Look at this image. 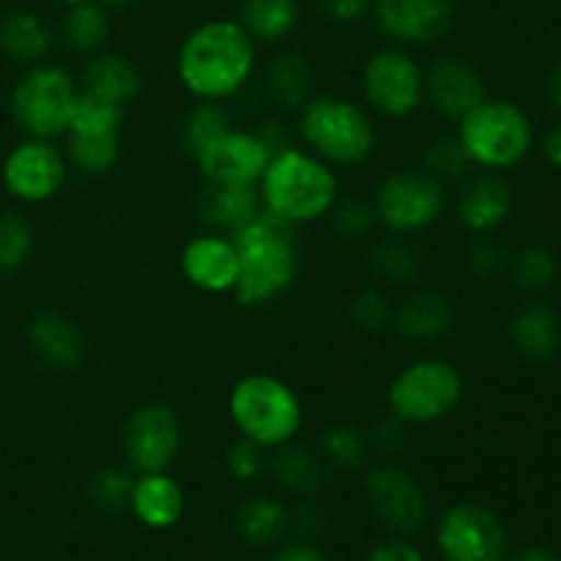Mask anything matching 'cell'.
Instances as JSON below:
<instances>
[{"label":"cell","mask_w":561,"mask_h":561,"mask_svg":"<svg viewBox=\"0 0 561 561\" xmlns=\"http://www.w3.org/2000/svg\"><path fill=\"white\" fill-rule=\"evenodd\" d=\"M485 99V80L466 60L438 58L425 71V102H431V107L444 118H466Z\"/></svg>","instance_id":"obj_18"},{"label":"cell","mask_w":561,"mask_h":561,"mask_svg":"<svg viewBox=\"0 0 561 561\" xmlns=\"http://www.w3.org/2000/svg\"><path fill=\"white\" fill-rule=\"evenodd\" d=\"M36 250V228L20 211H0V274H14Z\"/></svg>","instance_id":"obj_37"},{"label":"cell","mask_w":561,"mask_h":561,"mask_svg":"<svg viewBox=\"0 0 561 561\" xmlns=\"http://www.w3.org/2000/svg\"><path fill=\"white\" fill-rule=\"evenodd\" d=\"M365 493L378 524L394 535H414L425 526L427 496L405 466L381 463L367 471Z\"/></svg>","instance_id":"obj_14"},{"label":"cell","mask_w":561,"mask_h":561,"mask_svg":"<svg viewBox=\"0 0 561 561\" xmlns=\"http://www.w3.org/2000/svg\"><path fill=\"white\" fill-rule=\"evenodd\" d=\"M257 192L263 211L299 228L332 211L340 201V179L332 164L290 142L268 159Z\"/></svg>","instance_id":"obj_3"},{"label":"cell","mask_w":561,"mask_h":561,"mask_svg":"<svg viewBox=\"0 0 561 561\" xmlns=\"http://www.w3.org/2000/svg\"><path fill=\"white\" fill-rule=\"evenodd\" d=\"M96 3H102V5H126V3H131V0H96Z\"/></svg>","instance_id":"obj_53"},{"label":"cell","mask_w":561,"mask_h":561,"mask_svg":"<svg viewBox=\"0 0 561 561\" xmlns=\"http://www.w3.org/2000/svg\"><path fill=\"white\" fill-rule=\"evenodd\" d=\"M230 129H233V121L222 102H197L181 124V151L190 159H197Z\"/></svg>","instance_id":"obj_32"},{"label":"cell","mask_w":561,"mask_h":561,"mask_svg":"<svg viewBox=\"0 0 561 561\" xmlns=\"http://www.w3.org/2000/svg\"><path fill=\"white\" fill-rule=\"evenodd\" d=\"M236 535L250 546H274L290 529V513L272 496H250L233 513Z\"/></svg>","instance_id":"obj_28"},{"label":"cell","mask_w":561,"mask_h":561,"mask_svg":"<svg viewBox=\"0 0 561 561\" xmlns=\"http://www.w3.org/2000/svg\"><path fill=\"white\" fill-rule=\"evenodd\" d=\"M121 126H124V104L80 88L66 135H121Z\"/></svg>","instance_id":"obj_36"},{"label":"cell","mask_w":561,"mask_h":561,"mask_svg":"<svg viewBox=\"0 0 561 561\" xmlns=\"http://www.w3.org/2000/svg\"><path fill=\"white\" fill-rule=\"evenodd\" d=\"M131 485H135V471L121 469V466H104V469L93 471L88 480V499L93 507L104 510V513H121L129 507Z\"/></svg>","instance_id":"obj_39"},{"label":"cell","mask_w":561,"mask_h":561,"mask_svg":"<svg viewBox=\"0 0 561 561\" xmlns=\"http://www.w3.org/2000/svg\"><path fill=\"white\" fill-rule=\"evenodd\" d=\"M290 526H294L301 537H318L327 529V515H323V510L318 507L316 502L307 499V502H301L299 510L290 515Z\"/></svg>","instance_id":"obj_47"},{"label":"cell","mask_w":561,"mask_h":561,"mask_svg":"<svg viewBox=\"0 0 561 561\" xmlns=\"http://www.w3.org/2000/svg\"><path fill=\"white\" fill-rule=\"evenodd\" d=\"M299 135L310 153L332 168H356L376 151V126L362 104L343 96H310L299 113Z\"/></svg>","instance_id":"obj_5"},{"label":"cell","mask_w":561,"mask_h":561,"mask_svg":"<svg viewBox=\"0 0 561 561\" xmlns=\"http://www.w3.org/2000/svg\"><path fill=\"white\" fill-rule=\"evenodd\" d=\"M436 542L447 561H502L507 553L502 520L474 502L455 504L442 515Z\"/></svg>","instance_id":"obj_13"},{"label":"cell","mask_w":561,"mask_h":561,"mask_svg":"<svg viewBox=\"0 0 561 561\" xmlns=\"http://www.w3.org/2000/svg\"><path fill=\"white\" fill-rule=\"evenodd\" d=\"M80 85L75 77L58 64H33L16 80L11 91L9 107L11 118L25 137L55 140L69 131L71 113H75Z\"/></svg>","instance_id":"obj_6"},{"label":"cell","mask_w":561,"mask_h":561,"mask_svg":"<svg viewBox=\"0 0 561 561\" xmlns=\"http://www.w3.org/2000/svg\"><path fill=\"white\" fill-rule=\"evenodd\" d=\"M82 91L96 93V96L126 107L140 96L142 75L126 55L93 53L82 69Z\"/></svg>","instance_id":"obj_24"},{"label":"cell","mask_w":561,"mask_h":561,"mask_svg":"<svg viewBox=\"0 0 561 561\" xmlns=\"http://www.w3.org/2000/svg\"><path fill=\"white\" fill-rule=\"evenodd\" d=\"M299 0H244L239 25L255 44H277L299 25Z\"/></svg>","instance_id":"obj_30"},{"label":"cell","mask_w":561,"mask_h":561,"mask_svg":"<svg viewBox=\"0 0 561 561\" xmlns=\"http://www.w3.org/2000/svg\"><path fill=\"white\" fill-rule=\"evenodd\" d=\"M228 416L241 438H250L268 453L296 442L305 425V405L283 378L252 373L230 389Z\"/></svg>","instance_id":"obj_4"},{"label":"cell","mask_w":561,"mask_h":561,"mask_svg":"<svg viewBox=\"0 0 561 561\" xmlns=\"http://www.w3.org/2000/svg\"><path fill=\"white\" fill-rule=\"evenodd\" d=\"M66 5H80V3H88V0H64Z\"/></svg>","instance_id":"obj_54"},{"label":"cell","mask_w":561,"mask_h":561,"mask_svg":"<svg viewBox=\"0 0 561 561\" xmlns=\"http://www.w3.org/2000/svg\"><path fill=\"white\" fill-rule=\"evenodd\" d=\"M510 211H513V186L493 170L474 175L458 195L460 222L474 236H488L502 228L510 219Z\"/></svg>","instance_id":"obj_19"},{"label":"cell","mask_w":561,"mask_h":561,"mask_svg":"<svg viewBox=\"0 0 561 561\" xmlns=\"http://www.w3.org/2000/svg\"><path fill=\"white\" fill-rule=\"evenodd\" d=\"M367 438H370L373 453L394 455V453H400L405 444H409V425H405V422H400L398 416H392L387 411V416L373 425V431L367 433Z\"/></svg>","instance_id":"obj_45"},{"label":"cell","mask_w":561,"mask_h":561,"mask_svg":"<svg viewBox=\"0 0 561 561\" xmlns=\"http://www.w3.org/2000/svg\"><path fill=\"white\" fill-rule=\"evenodd\" d=\"M513 279L518 288L529 290V294H540L553 285L559 274V261L548 247L531 244L524 247L518 255L513 257Z\"/></svg>","instance_id":"obj_38"},{"label":"cell","mask_w":561,"mask_h":561,"mask_svg":"<svg viewBox=\"0 0 561 561\" xmlns=\"http://www.w3.org/2000/svg\"><path fill=\"white\" fill-rule=\"evenodd\" d=\"M53 47V33L38 14L16 9L0 20V53L22 66L42 64Z\"/></svg>","instance_id":"obj_27"},{"label":"cell","mask_w":561,"mask_h":561,"mask_svg":"<svg viewBox=\"0 0 561 561\" xmlns=\"http://www.w3.org/2000/svg\"><path fill=\"white\" fill-rule=\"evenodd\" d=\"M367 261H370V272L389 285H411L422 274L420 250L400 239V236L378 241Z\"/></svg>","instance_id":"obj_33"},{"label":"cell","mask_w":561,"mask_h":561,"mask_svg":"<svg viewBox=\"0 0 561 561\" xmlns=\"http://www.w3.org/2000/svg\"><path fill=\"white\" fill-rule=\"evenodd\" d=\"M33 356L53 370H75L85 359V340L77 323L58 310H42L27 323Z\"/></svg>","instance_id":"obj_20"},{"label":"cell","mask_w":561,"mask_h":561,"mask_svg":"<svg viewBox=\"0 0 561 561\" xmlns=\"http://www.w3.org/2000/svg\"><path fill=\"white\" fill-rule=\"evenodd\" d=\"M510 343L524 359L548 362L559 351V316L546 305H526L510 321Z\"/></svg>","instance_id":"obj_26"},{"label":"cell","mask_w":561,"mask_h":561,"mask_svg":"<svg viewBox=\"0 0 561 561\" xmlns=\"http://www.w3.org/2000/svg\"><path fill=\"white\" fill-rule=\"evenodd\" d=\"M272 151L263 142V137L247 129L225 131L219 140H214L195 164L201 168L203 179L214 184H255L266 170Z\"/></svg>","instance_id":"obj_16"},{"label":"cell","mask_w":561,"mask_h":561,"mask_svg":"<svg viewBox=\"0 0 561 561\" xmlns=\"http://www.w3.org/2000/svg\"><path fill=\"white\" fill-rule=\"evenodd\" d=\"M239 252L233 296L241 307L272 305L288 294L301 274V247L294 225L261 208L255 219L230 233Z\"/></svg>","instance_id":"obj_2"},{"label":"cell","mask_w":561,"mask_h":561,"mask_svg":"<svg viewBox=\"0 0 561 561\" xmlns=\"http://www.w3.org/2000/svg\"><path fill=\"white\" fill-rule=\"evenodd\" d=\"M129 510L148 529H170L184 515V491L168 471L137 474Z\"/></svg>","instance_id":"obj_23"},{"label":"cell","mask_w":561,"mask_h":561,"mask_svg":"<svg viewBox=\"0 0 561 561\" xmlns=\"http://www.w3.org/2000/svg\"><path fill=\"white\" fill-rule=\"evenodd\" d=\"M272 453L274 455L268 460V469H272L274 482L283 491L301 499H316L321 493L323 482H327V466H323L321 453L294 442L283 444V447L272 449Z\"/></svg>","instance_id":"obj_25"},{"label":"cell","mask_w":561,"mask_h":561,"mask_svg":"<svg viewBox=\"0 0 561 561\" xmlns=\"http://www.w3.org/2000/svg\"><path fill=\"white\" fill-rule=\"evenodd\" d=\"M225 469L236 482H252L266 469V449L257 447L250 438H236L225 453Z\"/></svg>","instance_id":"obj_43"},{"label":"cell","mask_w":561,"mask_h":561,"mask_svg":"<svg viewBox=\"0 0 561 561\" xmlns=\"http://www.w3.org/2000/svg\"><path fill=\"white\" fill-rule=\"evenodd\" d=\"M466 266H469V272L474 274V277L493 279L504 272V266H507V255H504L502 247L493 244V241L477 239L471 241L469 252H466Z\"/></svg>","instance_id":"obj_44"},{"label":"cell","mask_w":561,"mask_h":561,"mask_svg":"<svg viewBox=\"0 0 561 561\" xmlns=\"http://www.w3.org/2000/svg\"><path fill=\"white\" fill-rule=\"evenodd\" d=\"M378 225L394 236H411L436 225L447 211V192L425 170H398L373 195Z\"/></svg>","instance_id":"obj_9"},{"label":"cell","mask_w":561,"mask_h":561,"mask_svg":"<svg viewBox=\"0 0 561 561\" xmlns=\"http://www.w3.org/2000/svg\"><path fill=\"white\" fill-rule=\"evenodd\" d=\"M542 157H546V162L551 168L561 170V124L551 126L546 131V137H542Z\"/></svg>","instance_id":"obj_50"},{"label":"cell","mask_w":561,"mask_h":561,"mask_svg":"<svg viewBox=\"0 0 561 561\" xmlns=\"http://www.w3.org/2000/svg\"><path fill=\"white\" fill-rule=\"evenodd\" d=\"M329 217H332V230L343 241H362L378 225L376 208H373V203L362 201V197L337 201L332 211H329Z\"/></svg>","instance_id":"obj_41"},{"label":"cell","mask_w":561,"mask_h":561,"mask_svg":"<svg viewBox=\"0 0 561 561\" xmlns=\"http://www.w3.org/2000/svg\"><path fill=\"white\" fill-rule=\"evenodd\" d=\"M370 438L362 427L348 425V422H337V425L327 427L321 436V458L323 463H332L334 469L356 471L370 460Z\"/></svg>","instance_id":"obj_35"},{"label":"cell","mask_w":561,"mask_h":561,"mask_svg":"<svg viewBox=\"0 0 561 561\" xmlns=\"http://www.w3.org/2000/svg\"><path fill=\"white\" fill-rule=\"evenodd\" d=\"M392 301L378 288H362L348 305L351 321L365 332H383V329L392 327Z\"/></svg>","instance_id":"obj_42"},{"label":"cell","mask_w":561,"mask_h":561,"mask_svg":"<svg viewBox=\"0 0 561 561\" xmlns=\"http://www.w3.org/2000/svg\"><path fill=\"white\" fill-rule=\"evenodd\" d=\"M121 449L135 474L168 471L181 453V420L168 403L148 400L124 422Z\"/></svg>","instance_id":"obj_11"},{"label":"cell","mask_w":561,"mask_h":561,"mask_svg":"<svg viewBox=\"0 0 561 561\" xmlns=\"http://www.w3.org/2000/svg\"><path fill=\"white\" fill-rule=\"evenodd\" d=\"M367 561H425L420 557V551H416L411 542L405 540H383L378 542L376 548L370 551V557H367Z\"/></svg>","instance_id":"obj_48"},{"label":"cell","mask_w":561,"mask_h":561,"mask_svg":"<svg viewBox=\"0 0 561 561\" xmlns=\"http://www.w3.org/2000/svg\"><path fill=\"white\" fill-rule=\"evenodd\" d=\"M323 9V14L334 22H359L362 16H367V11H373V0H318Z\"/></svg>","instance_id":"obj_46"},{"label":"cell","mask_w":561,"mask_h":561,"mask_svg":"<svg viewBox=\"0 0 561 561\" xmlns=\"http://www.w3.org/2000/svg\"><path fill=\"white\" fill-rule=\"evenodd\" d=\"M458 137L474 168H515L531 151V121L507 99H485L458 121Z\"/></svg>","instance_id":"obj_7"},{"label":"cell","mask_w":561,"mask_h":561,"mask_svg":"<svg viewBox=\"0 0 561 561\" xmlns=\"http://www.w3.org/2000/svg\"><path fill=\"white\" fill-rule=\"evenodd\" d=\"M312 88V66L296 49L274 55L266 69V93L277 107L301 110L310 99Z\"/></svg>","instance_id":"obj_29"},{"label":"cell","mask_w":561,"mask_h":561,"mask_svg":"<svg viewBox=\"0 0 561 561\" xmlns=\"http://www.w3.org/2000/svg\"><path fill=\"white\" fill-rule=\"evenodd\" d=\"M422 168H425V173H431L433 179H438L444 184V181L463 179L469 173V168H474V164H471L469 153H466L458 135H442L425 146Z\"/></svg>","instance_id":"obj_40"},{"label":"cell","mask_w":561,"mask_h":561,"mask_svg":"<svg viewBox=\"0 0 561 561\" xmlns=\"http://www.w3.org/2000/svg\"><path fill=\"white\" fill-rule=\"evenodd\" d=\"M69 159L53 140L25 137L5 153L0 164L3 190L25 206L47 203L64 190Z\"/></svg>","instance_id":"obj_12"},{"label":"cell","mask_w":561,"mask_h":561,"mask_svg":"<svg viewBox=\"0 0 561 561\" xmlns=\"http://www.w3.org/2000/svg\"><path fill=\"white\" fill-rule=\"evenodd\" d=\"M181 274L203 294H233L239 277V252L228 233L195 236L181 250Z\"/></svg>","instance_id":"obj_17"},{"label":"cell","mask_w":561,"mask_h":561,"mask_svg":"<svg viewBox=\"0 0 561 561\" xmlns=\"http://www.w3.org/2000/svg\"><path fill=\"white\" fill-rule=\"evenodd\" d=\"M455 323V305L438 290H414L392 312V329L411 343L442 340Z\"/></svg>","instance_id":"obj_22"},{"label":"cell","mask_w":561,"mask_h":561,"mask_svg":"<svg viewBox=\"0 0 561 561\" xmlns=\"http://www.w3.org/2000/svg\"><path fill=\"white\" fill-rule=\"evenodd\" d=\"M463 400V376L447 359L425 356L405 365L387 389L389 414L409 427L433 425L453 414Z\"/></svg>","instance_id":"obj_8"},{"label":"cell","mask_w":561,"mask_h":561,"mask_svg":"<svg viewBox=\"0 0 561 561\" xmlns=\"http://www.w3.org/2000/svg\"><path fill=\"white\" fill-rule=\"evenodd\" d=\"M255 71V42L233 20H211L184 38L175 58L179 82L197 102L236 96Z\"/></svg>","instance_id":"obj_1"},{"label":"cell","mask_w":561,"mask_h":561,"mask_svg":"<svg viewBox=\"0 0 561 561\" xmlns=\"http://www.w3.org/2000/svg\"><path fill=\"white\" fill-rule=\"evenodd\" d=\"M66 159L85 175H104L121 162V135H66Z\"/></svg>","instance_id":"obj_34"},{"label":"cell","mask_w":561,"mask_h":561,"mask_svg":"<svg viewBox=\"0 0 561 561\" xmlns=\"http://www.w3.org/2000/svg\"><path fill=\"white\" fill-rule=\"evenodd\" d=\"M546 93H548V102H551V107L561 113V64L553 66V69L548 71Z\"/></svg>","instance_id":"obj_51"},{"label":"cell","mask_w":561,"mask_h":561,"mask_svg":"<svg viewBox=\"0 0 561 561\" xmlns=\"http://www.w3.org/2000/svg\"><path fill=\"white\" fill-rule=\"evenodd\" d=\"M274 561H327V557L310 542H290L274 557Z\"/></svg>","instance_id":"obj_49"},{"label":"cell","mask_w":561,"mask_h":561,"mask_svg":"<svg viewBox=\"0 0 561 561\" xmlns=\"http://www.w3.org/2000/svg\"><path fill=\"white\" fill-rule=\"evenodd\" d=\"M373 14L383 36L400 47L436 44L453 31V0H373Z\"/></svg>","instance_id":"obj_15"},{"label":"cell","mask_w":561,"mask_h":561,"mask_svg":"<svg viewBox=\"0 0 561 561\" xmlns=\"http://www.w3.org/2000/svg\"><path fill=\"white\" fill-rule=\"evenodd\" d=\"M60 36H64L66 47L75 49L80 55L102 53L104 42L110 36V16L102 3L88 0V3L69 5L60 25Z\"/></svg>","instance_id":"obj_31"},{"label":"cell","mask_w":561,"mask_h":561,"mask_svg":"<svg viewBox=\"0 0 561 561\" xmlns=\"http://www.w3.org/2000/svg\"><path fill=\"white\" fill-rule=\"evenodd\" d=\"M362 91L383 118H409L425 102V69L403 47H383L367 58Z\"/></svg>","instance_id":"obj_10"},{"label":"cell","mask_w":561,"mask_h":561,"mask_svg":"<svg viewBox=\"0 0 561 561\" xmlns=\"http://www.w3.org/2000/svg\"><path fill=\"white\" fill-rule=\"evenodd\" d=\"M201 222L214 233H233L261 214V192L255 184H214L206 181L197 195Z\"/></svg>","instance_id":"obj_21"},{"label":"cell","mask_w":561,"mask_h":561,"mask_svg":"<svg viewBox=\"0 0 561 561\" xmlns=\"http://www.w3.org/2000/svg\"><path fill=\"white\" fill-rule=\"evenodd\" d=\"M513 561H561V557L553 551V548L531 546V548H526V551H520Z\"/></svg>","instance_id":"obj_52"}]
</instances>
